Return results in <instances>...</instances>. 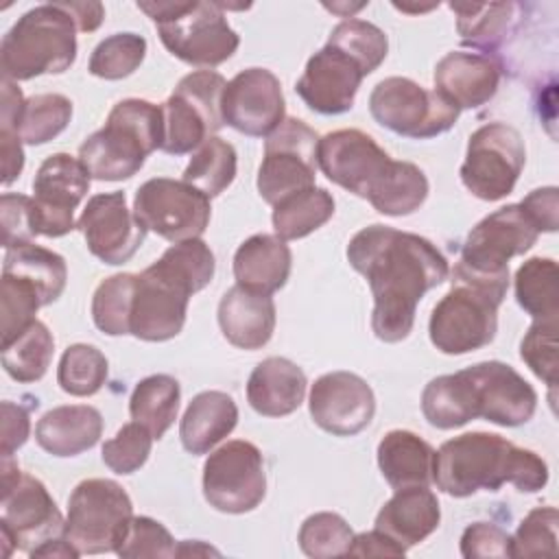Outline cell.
<instances>
[{"label": "cell", "instance_id": "52a82bcc", "mask_svg": "<svg viewBox=\"0 0 559 559\" xmlns=\"http://www.w3.org/2000/svg\"><path fill=\"white\" fill-rule=\"evenodd\" d=\"M131 518V498L116 480L87 478L68 498L63 535L81 555L116 552Z\"/></svg>", "mask_w": 559, "mask_h": 559}, {"label": "cell", "instance_id": "484cf974", "mask_svg": "<svg viewBox=\"0 0 559 559\" xmlns=\"http://www.w3.org/2000/svg\"><path fill=\"white\" fill-rule=\"evenodd\" d=\"M306 373L282 356L264 358L255 365L247 382L251 408L264 417H284L299 408L306 395Z\"/></svg>", "mask_w": 559, "mask_h": 559}, {"label": "cell", "instance_id": "7402d4cb", "mask_svg": "<svg viewBox=\"0 0 559 559\" xmlns=\"http://www.w3.org/2000/svg\"><path fill=\"white\" fill-rule=\"evenodd\" d=\"M308 404L314 424L336 437L358 435L376 413L371 386L352 371H332L317 378Z\"/></svg>", "mask_w": 559, "mask_h": 559}, {"label": "cell", "instance_id": "e0dca14e", "mask_svg": "<svg viewBox=\"0 0 559 559\" xmlns=\"http://www.w3.org/2000/svg\"><path fill=\"white\" fill-rule=\"evenodd\" d=\"M90 179L87 168L70 153H55L41 162L33 179V201L41 236L59 238L76 227L74 210L87 194Z\"/></svg>", "mask_w": 559, "mask_h": 559}, {"label": "cell", "instance_id": "6125c7cd", "mask_svg": "<svg viewBox=\"0 0 559 559\" xmlns=\"http://www.w3.org/2000/svg\"><path fill=\"white\" fill-rule=\"evenodd\" d=\"M194 557V555H218V550H214L212 546L199 542V539H186L177 546V552L175 557Z\"/></svg>", "mask_w": 559, "mask_h": 559}, {"label": "cell", "instance_id": "f35d334b", "mask_svg": "<svg viewBox=\"0 0 559 559\" xmlns=\"http://www.w3.org/2000/svg\"><path fill=\"white\" fill-rule=\"evenodd\" d=\"M236 177V148L212 135L207 138L197 153L192 155L190 164L183 170V181L201 190L205 197H216Z\"/></svg>", "mask_w": 559, "mask_h": 559}, {"label": "cell", "instance_id": "836d02e7", "mask_svg": "<svg viewBox=\"0 0 559 559\" xmlns=\"http://www.w3.org/2000/svg\"><path fill=\"white\" fill-rule=\"evenodd\" d=\"M181 389L173 376L155 373L140 380L129 400L131 419L142 424L153 439H162L179 411Z\"/></svg>", "mask_w": 559, "mask_h": 559}, {"label": "cell", "instance_id": "9f6ffc18", "mask_svg": "<svg viewBox=\"0 0 559 559\" xmlns=\"http://www.w3.org/2000/svg\"><path fill=\"white\" fill-rule=\"evenodd\" d=\"M347 555H352V557H404L406 548L400 546L386 533L373 528L369 533L354 535Z\"/></svg>", "mask_w": 559, "mask_h": 559}, {"label": "cell", "instance_id": "681fc988", "mask_svg": "<svg viewBox=\"0 0 559 559\" xmlns=\"http://www.w3.org/2000/svg\"><path fill=\"white\" fill-rule=\"evenodd\" d=\"M151 445H153V435L142 424L138 421L124 424L116 432V437L105 441L103 463L116 474H133L146 463L151 454Z\"/></svg>", "mask_w": 559, "mask_h": 559}, {"label": "cell", "instance_id": "5b68a950", "mask_svg": "<svg viewBox=\"0 0 559 559\" xmlns=\"http://www.w3.org/2000/svg\"><path fill=\"white\" fill-rule=\"evenodd\" d=\"M76 24L59 2L26 11L0 44L2 79L28 81L61 74L76 59Z\"/></svg>", "mask_w": 559, "mask_h": 559}, {"label": "cell", "instance_id": "d6a6232c", "mask_svg": "<svg viewBox=\"0 0 559 559\" xmlns=\"http://www.w3.org/2000/svg\"><path fill=\"white\" fill-rule=\"evenodd\" d=\"M456 13V31L465 46L489 52L515 22V2H450Z\"/></svg>", "mask_w": 559, "mask_h": 559}, {"label": "cell", "instance_id": "11a10c76", "mask_svg": "<svg viewBox=\"0 0 559 559\" xmlns=\"http://www.w3.org/2000/svg\"><path fill=\"white\" fill-rule=\"evenodd\" d=\"M2 413V437H0V452L2 454H13L17 448H22L28 439L31 432V421L28 413L13 402H2L0 406Z\"/></svg>", "mask_w": 559, "mask_h": 559}, {"label": "cell", "instance_id": "1f68e13d", "mask_svg": "<svg viewBox=\"0 0 559 559\" xmlns=\"http://www.w3.org/2000/svg\"><path fill=\"white\" fill-rule=\"evenodd\" d=\"M2 273H11L31 282L39 290L44 306L61 297L68 280L66 260L59 253L33 242L7 249Z\"/></svg>", "mask_w": 559, "mask_h": 559}, {"label": "cell", "instance_id": "7c38bea8", "mask_svg": "<svg viewBox=\"0 0 559 559\" xmlns=\"http://www.w3.org/2000/svg\"><path fill=\"white\" fill-rule=\"evenodd\" d=\"M526 162L520 131L507 122H489L469 135L461 166L463 186L483 201H500L513 192Z\"/></svg>", "mask_w": 559, "mask_h": 559}, {"label": "cell", "instance_id": "6f0895ef", "mask_svg": "<svg viewBox=\"0 0 559 559\" xmlns=\"http://www.w3.org/2000/svg\"><path fill=\"white\" fill-rule=\"evenodd\" d=\"M0 146H2V183L9 186L15 181L24 168V151L22 140L15 131L0 129Z\"/></svg>", "mask_w": 559, "mask_h": 559}, {"label": "cell", "instance_id": "6da1fadb", "mask_svg": "<svg viewBox=\"0 0 559 559\" xmlns=\"http://www.w3.org/2000/svg\"><path fill=\"white\" fill-rule=\"evenodd\" d=\"M347 260L369 282L371 330L384 343H400L411 334L417 304L450 273L448 260L430 240L389 225L356 231Z\"/></svg>", "mask_w": 559, "mask_h": 559}, {"label": "cell", "instance_id": "f5cc1de1", "mask_svg": "<svg viewBox=\"0 0 559 559\" xmlns=\"http://www.w3.org/2000/svg\"><path fill=\"white\" fill-rule=\"evenodd\" d=\"M461 555L465 559L511 557V535L491 522H474L461 535Z\"/></svg>", "mask_w": 559, "mask_h": 559}, {"label": "cell", "instance_id": "44dd1931", "mask_svg": "<svg viewBox=\"0 0 559 559\" xmlns=\"http://www.w3.org/2000/svg\"><path fill=\"white\" fill-rule=\"evenodd\" d=\"M223 122L231 129L266 138L284 122V94L280 79L266 68L238 72L223 92Z\"/></svg>", "mask_w": 559, "mask_h": 559}, {"label": "cell", "instance_id": "9c48e42d", "mask_svg": "<svg viewBox=\"0 0 559 559\" xmlns=\"http://www.w3.org/2000/svg\"><path fill=\"white\" fill-rule=\"evenodd\" d=\"M227 81L214 70L186 74L162 105L164 140L162 151L183 155L199 148L223 122V92Z\"/></svg>", "mask_w": 559, "mask_h": 559}, {"label": "cell", "instance_id": "8d00e7d4", "mask_svg": "<svg viewBox=\"0 0 559 559\" xmlns=\"http://www.w3.org/2000/svg\"><path fill=\"white\" fill-rule=\"evenodd\" d=\"M557 262L552 258H528L515 273V299L533 319H557Z\"/></svg>", "mask_w": 559, "mask_h": 559}, {"label": "cell", "instance_id": "4fadbf2b", "mask_svg": "<svg viewBox=\"0 0 559 559\" xmlns=\"http://www.w3.org/2000/svg\"><path fill=\"white\" fill-rule=\"evenodd\" d=\"M194 284L170 260L159 258L138 275L131 306V334L162 343L177 336L186 323Z\"/></svg>", "mask_w": 559, "mask_h": 559}, {"label": "cell", "instance_id": "f907efd6", "mask_svg": "<svg viewBox=\"0 0 559 559\" xmlns=\"http://www.w3.org/2000/svg\"><path fill=\"white\" fill-rule=\"evenodd\" d=\"M177 544L168 528L146 515H133L129 528L116 548L118 557L124 559H142V557H175Z\"/></svg>", "mask_w": 559, "mask_h": 559}, {"label": "cell", "instance_id": "83f0119b", "mask_svg": "<svg viewBox=\"0 0 559 559\" xmlns=\"http://www.w3.org/2000/svg\"><path fill=\"white\" fill-rule=\"evenodd\" d=\"M103 435L98 408L87 404L57 406L41 415L35 426V439L52 456H76L96 445Z\"/></svg>", "mask_w": 559, "mask_h": 559}, {"label": "cell", "instance_id": "cb8c5ba5", "mask_svg": "<svg viewBox=\"0 0 559 559\" xmlns=\"http://www.w3.org/2000/svg\"><path fill=\"white\" fill-rule=\"evenodd\" d=\"M500 63L483 52H448L435 66V90L459 109H476L493 98Z\"/></svg>", "mask_w": 559, "mask_h": 559}, {"label": "cell", "instance_id": "680465c9", "mask_svg": "<svg viewBox=\"0 0 559 559\" xmlns=\"http://www.w3.org/2000/svg\"><path fill=\"white\" fill-rule=\"evenodd\" d=\"M24 96L22 90L17 87L15 81L2 79V107H0V129L15 131L22 107H24Z\"/></svg>", "mask_w": 559, "mask_h": 559}, {"label": "cell", "instance_id": "9a60e30c", "mask_svg": "<svg viewBox=\"0 0 559 559\" xmlns=\"http://www.w3.org/2000/svg\"><path fill=\"white\" fill-rule=\"evenodd\" d=\"M264 461L251 441H227L207 456L203 465V496L216 511H253L264 500Z\"/></svg>", "mask_w": 559, "mask_h": 559}, {"label": "cell", "instance_id": "7bdbcfd3", "mask_svg": "<svg viewBox=\"0 0 559 559\" xmlns=\"http://www.w3.org/2000/svg\"><path fill=\"white\" fill-rule=\"evenodd\" d=\"M146 55V39L138 33H114L105 37L90 57V72L105 81L133 74Z\"/></svg>", "mask_w": 559, "mask_h": 559}, {"label": "cell", "instance_id": "f1b7e54d", "mask_svg": "<svg viewBox=\"0 0 559 559\" xmlns=\"http://www.w3.org/2000/svg\"><path fill=\"white\" fill-rule=\"evenodd\" d=\"M293 253L280 236L255 234L247 238L234 253L236 284L271 295L280 290L290 275Z\"/></svg>", "mask_w": 559, "mask_h": 559}, {"label": "cell", "instance_id": "b9f144b4", "mask_svg": "<svg viewBox=\"0 0 559 559\" xmlns=\"http://www.w3.org/2000/svg\"><path fill=\"white\" fill-rule=\"evenodd\" d=\"M105 380L107 358L98 347L74 343L63 352L57 369V382L66 393L74 397H87L100 391Z\"/></svg>", "mask_w": 559, "mask_h": 559}, {"label": "cell", "instance_id": "8992f818", "mask_svg": "<svg viewBox=\"0 0 559 559\" xmlns=\"http://www.w3.org/2000/svg\"><path fill=\"white\" fill-rule=\"evenodd\" d=\"M138 9L155 22L166 50L190 66H221L240 44L218 2H138Z\"/></svg>", "mask_w": 559, "mask_h": 559}, {"label": "cell", "instance_id": "603a6c76", "mask_svg": "<svg viewBox=\"0 0 559 559\" xmlns=\"http://www.w3.org/2000/svg\"><path fill=\"white\" fill-rule=\"evenodd\" d=\"M365 76L367 74L356 59L341 48L325 44L308 59L295 90L312 111L336 116L352 109Z\"/></svg>", "mask_w": 559, "mask_h": 559}, {"label": "cell", "instance_id": "60d3db41", "mask_svg": "<svg viewBox=\"0 0 559 559\" xmlns=\"http://www.w3.org/2000/svg\"><path fill=\"white\" fill-rule=\"evenodd\" d=\"M72 118V103L63 94H37L26 98L15 133L26 144H46L57 138Z\"/></svg>", "mask_w": 559, "mask_h": 559}, {"label": "cell", "instance_id": "bcb514c9", "mask_svg": "<svg viewBox=\"0 0 559 559\" xmlns=\"http://www.w3.org/2000/svg\"><path fill=\"white\" fill-rule=\"evenodd\" d=\"M44 306L39 290L24 277L2 273V345L11 343L33 321Z\"/></svg>", "mask_w": 559, "mask_h": 559}, {"label": "cell", "instance_id": "91938a15", "mask_svg": "<svg viewBox=\"0 0 559 559\" xmlns=\"http://www.w3.org/2000/svg\"><path fill=\"white\" fill-rule=\"evenodd\" d=\"M59 4L70 13L76 28L83 33L96 31L105 17V9L100 2H59Z\"/></svg>", "mask_w": 559, "mask_h": 559}, {"label": "cell", "instance_id": "d6986e66", "mask_svg": "<svg viewBox=\"0 0 559 559\" xmlns=\"http://www.w3.org/2000/svg\"><path fill=\"white\" fill-rule=\"evenodd\" d=\"M76 227L81 229L90 253L111 266L129 262L148 231L133 210L127 207L124 192L94 194Z\"/></svg>", "mask_w": 559, "mask_h": 559}, {"label": "cell", "instance_id": "d4e9b609", "mask_svg": "<svg viewBox=\"0 0 559 559\" xmlns=\"http://www.w3.org/2000/svg\"><path fill=\"white\" fill-rule=\"evenodd\" d=\"M218 325L223 336L240 349L264 347L275 330V304L271 295L231 286L218 304Z\"/></svg>", "mask_w": 559, "mask_h": 559}, {"label": "cell", "instance_id": "277c9868", "mask_svg": "<svg viewBox=\"0 0 559 559\" xmlns=\"http://www.w3.org/2000/svg\"><path fill=\"white\" fill-rule=\"evenodd\" d=\"M537 236L520 203L491 212L467 234L452 280L474 284L502 301L509 288V260L528 251Z\"/></svg>", "mask_w": 559, "mask_h": 559}, {"label": "cell", "instance_id": "ee69618b", "mask_svg": "<svg viewBox=\"0 0 559 559\" xmlns=\"http://www.w3.org/2000/svg\"><path fill=\"white\" fill-rule=\"evenodd\" d=\"M328 44L341 48L352 59H356L365 74H371L386 59L389 50V39L384 31L371 22L356 17L336 24L328 37Z\"/></svg>", "mask_w": 559, "mask_h": 559}, {"label": "cell", "instance_id": "f6af8a7d", "mask_svg": "<svg viewBox=\"0 0 559 559\" xmlns=\"http://www.w3.org/2000/svg\"><path fill=\"white\" fill-rule=\"evenodd\" d=\"M352 539L354 533L349 524L338 513L330 511H321L306 518L299 528V546L308 557L314 559L347 555Z\"/></svg>", "mask_w": 559, "mask_h": 559}, {"label": "cell", "instance_id": "f546056e", "mask_svg": "<svg viewBox=\"0 0 559 559\" xmlns=\"http://www.w3.org/2000/svg\"><path fill=\"white\" fill-rule=\"evenodd\" d=\"M238 421V406L231 395L223 391H203L188 404L179 437L190 454H205L223 441Z\"/></svg>", "mask_w": 559, "mask_h": 559}, {"label": "cell", "instance_id": "ba28073f", "mask_svg": "<svg viewBox=\"0 0 559 559\" xmlns=\"http://www.w3.org/2000/svg\"><path fill=\"white\" fill-rule=\"evenodd\" d=\"M317 162L323 175L336 186L367 199L373 207L386 194L400 170L371 135L360 129H338L319 140Z\"/></svg>", "mask_w": 559, "mask_h": 559}, {"label": "cell", "instance_id": "30bf717a", "mask_svg": "<svg viewBox=\"0 0 559 559\" xmlns=\"http://www.w3.org/2000/svg\"><path fill=\"white\" fill-rule=\"evenodd\" d=\"M369 111L378 124L397 135L428 140L452 129L461 109L437 90H426L406 76H389L373 87Z\"/></svg>", "mask_w": 559, "mask_h": 559}, {"label": "cell", "instance_id": "db71d44e", "mask_svg": "<svg viewBox=\"0 0 559 559\" xmlns=\"http://www.w3.org/2000/svg\"><path fill=\"white\" fill-rule=\"evenodd\" d=\"M522 210L528 214L537 231H557L559 225V192L555 186L537 188L522 199Z\"/></svg>", "mask_w": 559, "mask_h": 559}, {"label": "cell", "instance_id": "7dc6e473", "mask_svg": "<svg viewBox=\"0 0 559 559\" xmlns=\"http://www.w3.org/2000/svg\"><path fill=\"white\" fill-rule=\"evenodd\" d=\"M557 522L555 507H535L520 522L511 537V557H539L557 552Z\"/></svg>", "mask_w": 559, "mask_h": 559}, {"label": "cell", "instance_id": "74e56055", "mask_svg": "<svg viewBox=\"0 0 559 559\" xmlns=\"http://www.w3.org/2000/svg\"><path fill=\"white\" fill-rule=\"evenodd\" d=\"M55 352V338L41 321H33L11 343L2 345V367L17 382L44 378Z\"/></svg>", "mask_w": 559, "mask_h": 559}, {"label": "cell", "instance_id": "c3c4849f", "mask_svg": "<svg viewBox=\"0 0 559 559\" xmlns=\"http://www.w3.org/2000/svg\"><path fill=\"white\" fill-rule=\"evenodd\" d=\"M520 356L528 369L550 389L557 384V319H535L520 343Z\"/></svg>", "mask_w": 559, "mask_h": 559}, {"label": "cell", "instance_id": "4316f807", "mask_svg": "<svg viewBox=\"0 0 559 559\" xmlns=\"http://www.w3.org/2000/svg\"><path fill=\"white\" fill-rule=\"evenodd\" d=\"M441 509L428 487L395 489L393 498L376 515V528L393 537L400 546L411 548L437 531Z\"/></svg>", "mask_w": 559, "mask_h": 559}, {"label": "cell", "instance_id": "ffe728a7", "mask_svg": "<svg viewBox=\"0 0 559 559\" xmlns=\"http://www.w3.org/2000/svg\"><path fill=\"white\" fill-rule=\"evenodd\" d=\"M0 507V524L11 531L17 550L31 555L41 544L63 537L66 520L61 511L46 485L31 474H20L2 487Z\"/></svg>", "mask_w": 559, "mask_h": 559}, {"label": "cell", "instance_id": "8fae6325", "mask_svg": "<svg viewBox=\"0 0 559 559\" xmlns=\"http://www.w3.org/2000/svg\"><path fill=\"white\" fill-rule=\"evenodd\" d=\"M502 301L491 293L454 282L452 288L437 301L428 321L432 345L441 354H469L489 345L498 330V306Z\"/></svg>", "mask_w": 559, "mask_h": 559}, {"label": "cell", "instance_id": "2e32d148", "mask_svg": "<svg viewBox=\"0 0 559 559\" xmlns=\"http://www.w3.org/2000/svg\"><path fill=\"white\" fill-rule=\"evenodd\" d=\"M133 214L157 236L181 242L199 238L210 223V197L194 186L168 177L144 181L133 199Z\"/></svg>", "mask_w": 559, "mask_h": 559}, {"label": "cell", "instance_id": "3957f363", "mask_svg": "<svg viewBox=\"0 0 559 559\" xmlns=\"http://www.w3.org/2000/svg\"><path fill=\"white\" fill-rule=\"evenodd\" d=\"M162 105L144 98H124L114 105L105 127L81 144L79 159L90 177L122 181L133 177L153 151L162 148Z\"/></svg>", "mask_w": 559, "mask_h": 559}, {"label": "cell", "instance_id": "5bb4252c", "mask_svg": "<svg viewBox=\"0 0 559 559\" xmlns=\"http://www.w3.org/2000/svg\"><path fill=\"white\" fill-rule=\"evenodd\" d=\"M319 135L304 120L284 122L264 140V157L258 170V192L275 205L282 199L312 188L317 177Z\"/></svg>", "mask_w": 559, "mask_h": 559}, {"label": "cell", "instance_id": "d590c367", "mask_svg": "<svg viewBox=\"0 0 559 559\" xmlns=\"http://www.w3.org/2000/svg\"><path fill=\"white\" fill-rule=\"evenodd\" d=\"M334 214V197L325 188L299 190L273 205V229L282 240H297L321 225Z\"/></svg>", "mask_w": 559, "mask_h": 559}, {"label": "cell", "instance_id": "816d5d0a", "mask_svg": "<svg viewBox=\"0 0 559 559\" xmlns=\"http://www.w3.org/2000/svg\"><path fill=\"white\" fill-rule=\"evenodd\" d=\"M0 214H2L4 249H13L17 245L31 242L39 234L37 207L31 197L4 192L0 199Z\"/></svg>", "mask_w": 559, "mask_h": 559}, {"label": "cell", "instance_id": "7a4b0ae2", "mask_svg": "<svg viewBox=\"0 0 559 559\" xmlns=\"http://www.w3.org/2000/svg\"><path fill=\"white\" fill-rule=\"evenodd\" d=\"M432 480L454 498H467L480 489L498 491L504 483L533 493L548 483V465L533 450L476 430L445 441L435 452Z\"/></svg>", "mask_w": 559, "mask_h": 559}, {"label": "cell", "instance_id": "ac0fdd59", "mask_svg": "<svg viewBox=\"0 0 559 559\" xmlns=\"http://www.w3.org/2000/svg\"><path fill=\"white\" fill-rule=\"evenodd\" d=\"M463 373L469 382L476 417L513 428L535 415L537 393L513 367L500 360H485L463 369Z\"/></svg>", "mask_w": 559, "mask_h": 559}, {"label": "cell", "instance_id": "94428289", "mask_svg": "<svg viewBox=\"0 0 559 559\" xmlns=\"http://www.w3.org/2000/svg\"><path fill=\"white\" fill-rule=\"evenodd\" d=\"M31 557H59V559H76V557H81V552L66 539V535L63 537H55V539H50V542H46V544H41L39 548H35L33 552H31Z\"/></svg>", "mask_w": 559, "mask_h": 559}, {"label": "cell", "instance_id": "e575fe53", "mask_svg": "<svg viewBox=\"0 0 559 559\" xmlns=\"http://www.w3.org/2000/svg\"><path fill=\"white\" fill-rule=\"evenodd\" d=\"M421 413L430 426L450 430L476 419L469 382L461 371L430 380L421 393Z\"/></svg>", "mask_w": 559, "mask_h": 559}, {"label": "cell", "instance_id": "4dcf8cb0", "mask_svg": "<svg viewBox=\"0 0 559 559\" xmlns=\"http://www.w3.org/2000/svg\"><path fill=\"white\" fill-rule=\"evenodd\" d=\"M432 463V445L411 430H391L378 443V465L393 489L428 487Z\"/></svg>", "mask_w": 559, "mask_h": 559}, {"label": "cell", "instance_id": "ab89813d", "mask_svg": "<svg viewBox=\"0 0 559 559\" xmlns=\"http://www.w3.org/2000/svg\"><path fill=\"white\" fill-rule=\"evenodd\" d=\"M135 282L138 275L118 273L98 284L92 297V319L100 332L109 336L131 334V306L135 295Z\"/></svg>", "mask_w": 559, "mask_h": 559}]
</instances>
